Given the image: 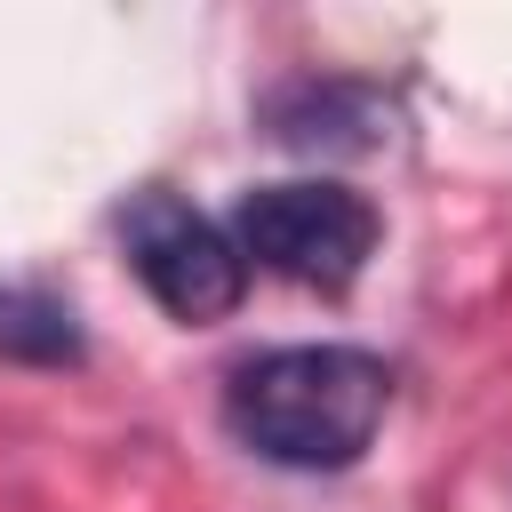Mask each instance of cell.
<instances>
[{
    "label": "cell",
    "mask_w": 512,
    "mask_h": 512,
    "mask_svg": "<svg viewBox=\"0 0 512 512\" xmlns=\"http://www.w3.org/2000/svg\"><path fill=\"white\" fill-rule=\"evenodd\" d=\"M256 128L304 160H360V152L392 144L400 104H392V88L352 80V72H296L256 96Z\"/></svg>",
    "instance_id": "obj_4"
},
{
    "label": "cell",
    "mask_w": 512,
    "mask_h": 512,
    "mask_svg": "<svg viewBox=\"0 0 512 512\" xmlns=\"http://www.w3.org/2000/svg\"><path fill=\"white\" fill-rule=\"evenodd\" d=\"M376 232H384L376 208L328 176H280V184L240 192V208H232V240L256 272L296 280V288H328V296L368 272Z\"/></svg>",
    "instance_id": "obj_2"
},
{
    "label": "cell",
    "mask_w": 512,
    "mask_h": 512,
    "mask_svg": "<svg viewBox=\"0 0 512 512\" xmlns=\"http://www.w3.org/2000/svg\"><path fill=\"white\" fill-rule=\"evenodd\" d=\"M392 408V368L360 344H272L232 368L224 424L280 472H344L368 456Z\"/></svg>",
    "instance_id": "obj_1"
},
{
    "label": "cell",
    "mask_w": 512,
    "mask_h": 512,
    "mask_svg": "<svg viewBox=\"0 0 512 512\" xmlns=\"http://www.w3.org/2000/svg\"><path fill=\"white\" fill-rule=\"evenodd\" d=\"M120 248H128V272L144 280V296L184 328H208V320L240 312V296H248V256H240L232 224L200 216L176 192H136L120 208Z\"/></svg>",
    "instance_id": "obj_3"
},
{
    "label": "cell",
    "mask_w": 512,
    "mask_h": 512,
    "mask_svg": "<svg viewBox=\"0 0 512 512\" xmlns=\"http://www.w3.org/2000/svg\"><path fill=\"white\" fill-rule=\"evenodd\" d=\"M0 360L16 368H80L88 360V336H80V312L48 288H0Z\"/></svg>",
    "instance_id": "obj_5"
}]
</instances>
